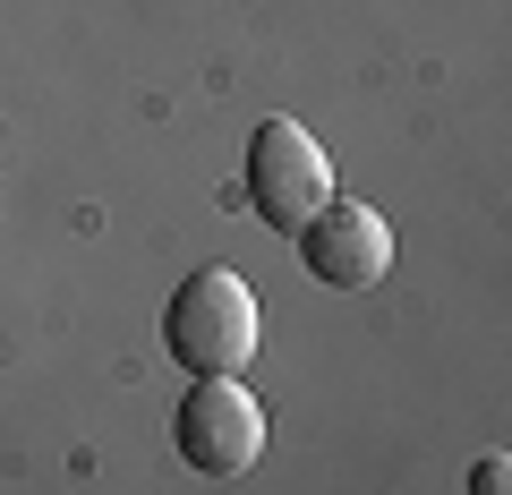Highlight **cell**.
<instances>
[{
  "mask_svg": "<svg viewBox=\"0 0 512 495\" xmlns=\"http://www.w3.org/2000/svg\"><path fill=\"white\" fill-rule=\"evenodd\" d=\"M163 350L188 376H239L256 359V291L231 265H197L163 308Z\"/></svg>",
  "mask_w": 512,
  "mask_h": 495,
  "instance_id": "1",
  "label": "cell"
},
{
  "mask_svg": "<svg viewBox=\"0 0 512 495\" xmlns=\"http://www.w3.org/2000/svg\"><path fill=\"white\" fill-rule=\"evenodd\" d=\"M325 205H333V163H325V146H316L299 120H265V129L248 137V214L265 222V231L299 239Z\"/></svg>",
  "mask_w": 512,
  "mask_h": 495,
  "instance_id": "2",
  "label": "cell"
},
{
  "mask_svg": "<svg viewBox=\"0 0 512 495\" xmlns=\"http://www.w3.org/2000/svg\"><path fill=\"white\" fill-rule=\"evenodd\" d=\"M171 444H180V461L197 478H239L265 453V410H256V393L239 376H197L180 393V410H171Z\"/></svg>",
  "mask_w": 512,
  "mask_h": 495,
  "instance_id": "3",
  "label": "cell"
},
{
  "mask_svg": "<svg viewBox=\"0 0 512 495\" xmlns=\"http://www.w3.org/2000/svg\"><path fill=\"white\" fill-rule=\"evenodd\" d=\"M299 265H308L325 291H376L393 274V222L359 197H333L325 214L299 231Z\"/></svg>",
  "mask_w": 512,
  "mask_h": 495,
  "instance_id": "4",
  "label": "cell"
},
{
  "mask_svg": "<svg viewBox=\"0 0 512 495\" xmlns=\"http://www.w3.org/2000/svg\"><path fill=\"white\" fill-rule=\"evenodd\" d=\"M512 487V461L504 453H495V461H478V470H470V495H504Z\"/></svg>",
  "mask_w": 512,
  "mask_h": 495,
  "instance_id": "5",
  "label": "cell"
}]
</instances>
